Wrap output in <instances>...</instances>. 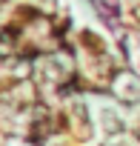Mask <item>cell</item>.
Listing matches in <instances>:
<instances>
[{"label": "cell", "mask_w": 140, "mask_h": 146, "mask_svg": "<svg viewBox=\"0 0 140 146\" xmlns=\"http://www.w3.org/2000/svg\"><path fill=\"white\" fill-rule=\"evenodd\" d=\"M137 135H140V132H137Z\"/></svg>", "instance_id": "obj_1"}]
</instances>
